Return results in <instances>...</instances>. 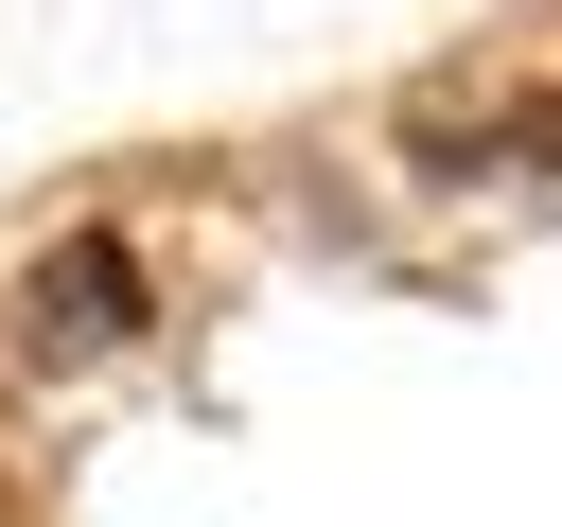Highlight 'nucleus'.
<instances>
[{
    "instance_id": "obj_2",
    "label": "nucleus",
    "mask_w": 562,
    "mask_h": 527,
    "mask_svg": "<svg viewBox=\"0 0 562 527\" xmlns=\"http://www.w3.org/2000/svg\"><path fill=\"white\" fill-rule=\"evenodd\" d=\"M509 158H544V176H562V88H544V105L509 123Z\"/></svg>"
},
{
    "instance_id": "obj_1",
    "label": "nucleus",
    "mask_w": 562,
    "mask_h": 527,
    "mask_svg": "<svg viewBox=\"0 0 562 527\" xmlns=\"http://www.w3.org/2000/svg\"><path fill=\"white\" fill-rule=\"evenodd\" d=\"M140 334V264L105 246V228H70L53 264H35V351H123Z\"/></svg>"
},
{
    "instance_id": "obj_3",
    "label": "nucleus",
    "mask_w": 562,
    "mask_h": 527,
    "mask_svg": "<svg viewBox=\"0 0 562 527\" xmlns=\"http://www.w3.org/2000/svg\"><path fill=\"white\" fill-rule=\"evenodd\" d=\"M0 527H18V474H0Z\"/></svg>"
}]
</instances>
